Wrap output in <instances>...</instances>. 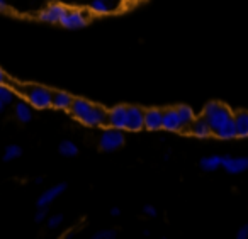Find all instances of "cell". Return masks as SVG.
<instances>
[{"label": "cell", "instance_id": "obj_1", "mask_svg": "<svg viewBox=\"0 0 248 239\" xmlns=\"http://www.w3.org/2000/svg\"><path fill=\"white\" fill-rule=\"evenodd\" d=\"M202 116L209 122L211 131L219 139H234L236 137V127H234V114L228 109L224 104L209 102L204 107Z\"/></svg>", "mask_w": 248, "mask_h": 239}, {"label": "cell", "instance_id": "obj_2", "mask_svg": "<svg viewBox=\"0 0 248 239\" xmlns=\"http://www.w3.org/2000/svg\"><path fill=\"white\" fill-rule=\"evenodd\" d=\"M70 110H72L75 119H78L80 122L89 127H100L107 124L106 109L100 105H95V104L89 102L85 99H73Z\"/></svg>", "mask_w": 248, "mask_h": 239}, {"label": "cell", "instance_id": "obj_3", "mask_svg": "<svg viewBox=\"0 0 248 239\" xmlns=\"http://www.w3.org/2000/svg\"><path fill=\"white\" fill-rule=\"evenodd\" d=\"M24 97L32 107L36 109H48L53 105V92L46 87L32 85L28 87L24 92Z\"/></svg>", "mask_w": 248, "mask_h": 239}, {"label": "cell", "instance_id": "obj_4", "mask_svg": "<svg viewBox=\"0 0 248 239\" xmlns=\"http://www.w3.org/2000/svg\"><path fill=\"white\" fill-rule=\"evenodd\" d=\"M123 144H124V134L121 129L110 127V129L104 131V133L100 134L99 146L102 151H116V149H119Z\"/></svg>", "mask_w": 248, "mask_h": 239}, {"label": "cell", "instance_id": "obj_5", "mask_svg": "<svg viewBox=\"0 0 248 239\" xmlns=\"http://www.w3.org/2000/svg\"><path fill=\"white\" fill-rule=\"evenodd\" d=\"M60 24L66 29H82L89 24V15L80 9H66Z\"/></svg>", "mask_w": 248, "mask_h": 239}, {"label": "cell", "instance_id": "obj_6", "mask_svg": "<svg viewBox=\"0 0 248 239\" xmlns=\"http://www.w3.org/2000/svg\"><path fill=\"white\" fill-rule=\"evenodd\" d=\"M107 124L110 127L124 131L128 126V107L124 105H116L107 112Z\"/></svg>", "mask_w": 248, "mask_h": 239}, {"label": "cell", "instance_id": "obj_7", "mask_svg": "<svg viewBox=\"0 0 248 239\" xmlns=\"http://www.w3.org/2000/svg\"><path fill=\"white\" fill-rule=\"evenodd\" d=\"M221 166L224 168V171L230 175H240L243 171L248 170V158L240 156V158H233V156H223V163Z\"/></svg>", "mask_w": 248, "mask_h": 239}, {"label": "cell", "instance_id": "obj_8", "mask_svg": "<svg viewBox=\"0 0 248 239\" xmlns=\"http://www.w3.org/2000/svg\"><path fill=\"white\" fill-rule=\"evenodd\" d=\"M65 12H66L65 5L56 2V4L48 5L45 11L39 12L38 17L41 19L43 22H49V24H56V22H58V24H60V21H62V17L65 15Z\"/></svg>", "mask_w": 248, "mask_h": 239}, {"label": "cell", "instance_id": "obj_9", "mask_svg": "<svg viewBox=\"0 0 248 239\" xmlns=\"http://www.w3.org/2000/svg\"><path fill=\"white\" fill-rule=\"evenodd\" d=\"M126 129L133 131V133L145 129V110L136 105L128 107V126H126Z\"/></svg>", "mask_w": 248, "mask_h": 239}, {"label": "cell", "instance_id": "obj_10", "mask_svg": "<svg viewBox=\"0 0 248 239\" xmlns=\"http://www.w3.org/2000/svg\"><path fill=\"white\" fill-rule=\"evenodd\" d=\"M65 190H66V183H58L55 187L45 190L38 198V207H49V204H53Z\"/></svg>", "mask_w": 248, "mask_h": 239}, {"label": "cell", "instance_id": "obj_11", "mask_svg": "<svg viewBox=\"0 0 248 239\" xmlns=\"http://www.w3.org/2000/svg\"><path fill=\"white\" fill-rule=\"evenodd\" d=\"M162 129L170 131V133H175V131L182 129V122H180V117H179L177 109H167L165 112H163Z\"/></svg>", "mask_w": 248, "mask_h": 239}, {"label": "cell", "instance_id": "obj_12", "mask_svg": "<svg viewBox=\"0 0 248 239\" xmlns=\"http://www.w3.org/2000/svg\"><path fill=\"white\" fill-rule=\"evenodd\" d=\"M162 122H163V110L160 109L145 110V129L158 131L162 129Z\"/></svg>", "mask_w": 248, "mask_h": 239}, {"label": "cell", "instance_id": "obj_13", "mask_svg": "<svg viewBox=\"0 0 248 239\" xmlns=\"http://www.w3.org/2000/svg\"><path fill=\"white\" fill-rule=\"evenodd\" d=\"M190 133H192L196 137L206 139V137H209L211 134H213V131H211V126L206 120V117L202 116V117H197V119L192 120V124H190Z\"/></svg>", "mask_w": 248, "mask_h": 239}, {"label": "cell", "instance_id": "obj_14", "mask_svg": "<svg viewBox=\"0 0 248 239\" xmlns=\"http://www.w3.org/2000/svg\"><path fill=\"white\" fill-rule=\"evenodd\" d=\"M233 117H234V127H236V137H248V112L240 110Z\"/></svg>", "mask_w": 248, "mask_h": 239}, {"label": "cell", "instance_id": "obj_15", "mask_svg": "<svg viewBox=\"0 0 248 239\" xmlns=\"http://www.w3.org/2000/svg\"><path fill=\"white\" fill-rule=\"evenodd\" d=\"M73 97L66 92H56L53 93V107L60 110H68L72 107Z\"/></svg>", "mask_w": 248, "mask_h": 239}, {"label": "cell", "instance_id": "obj_16", "mask_svg": "<svg viewBox=\"0 0 248 239\" xmlns=\"http://www.w3.org/2000/svg\"><path fill=\"white\" fill-rule=\"evenodd\" d=\"M16 117H17L21 122H29L32 119V110H31V104L24 102V100H19L16 104Z\"/></svg>", "mask_w": 248, "mask_h": 239}, {"label": "cell", "instance_id": "obj_17", "mask_svg": "<svg viewBox=\"0 0 248 239\" xmlns=\"http://www.w3.org/2000/svg\"><path fill=\"white\" fill-rule=\"evenodd\" d=\"M177 112H179L180 122H182V129H189L190 124H192V120L196 119L194 110L190 109L189 105H179L177 107Z\"/></svg>", "mask_w": 248, "mask_h": 239}, {"label": "cell", "instance_id": "obj_18", "mask_svg": "<svg viewBox=\"0 0 248 239\" xmlns=\"http://www.w3.org/2000/svg\"><path fill=\"white\" fill-rule=\"evenodd\" d=\"M221 163H223V156H217V154H213V156H206L201 160V168H202L204 171H214L217 170V168L221 166Z\"/></svg>", "mask_w": 248, "mask_h": 239}, {"label": "cell", "instance_id": "obj_19", "mask_svg": "<svg viewBox=\"0 0 248 239\" xmlns=\"http://www.w3.org/2000/svg\"><path fill=\"white\" fill-rule=\"evenodd\" d=\"M90 11L97 15H106L110 12V7H109V4H107V0H92Z\"/></svg>", "mask_w": 248, "mask_h": 239}, {"label": "cell", "instance_id": "obj_20", "mask_svg": "<svg viewBox=\"0 0 248 239\" xmlns=\"http://www.w3.org/2000/svg\"><path fill=\"white\" fill-rule=\"evenodd\" d=\"M58 151H60V154H63V156L72 158V156H75V154L78 153V148H77V144L72 143V141H62Z\"/></svg>", "mask_w": 248, "mask_h": 239}, {"label": "cell", "instance_id": "obj_21", "mask_svg": "<svg viewBox=\"0 0 248 239\" xmlns=\"http://www.w3.org/2000/svg\"><path fill=\"white\" fill-rule=\"evenodd\" d=\"M22 154V149L17 146V144H11V146L5 148V153H4V161H12L16 158H19Z\"/></svg>", "mask_w": 248, "mask_h": 239}, {"label": "cell", "instance_id": "obj_22", "mask_svg": "<svg viewBox=\"0 0 248 239\" xmlns=\"http://www.w3.org/2000/svg\"><path fill=\"white\" fill-rule=\"evenodd\" d=\"M0 99L4 104H11L14 100V92H12L9 87L5 85H0Z\"/></svg>", "mask_w": 248, "mask_h": 239}, {"label": "cell", "instance_id": "obj_23", "mask_svg": "<svg viewBox=\"0 0 248 239\" xmlns=\"http://www.w3.org/2000/svg\"><path fill=\"white\" fill-rule=\"evenodd\" d=\"M116 236L117 232L112 231V229H102V231L93 234V239H116Z\"/></svg>", "mask_w": 248, "mask_h": 239}, {"label": "cell", "instance_id": "obj_24", "mask_svg": "<svg viewBox=\"0 0 248 239\" xmlns=\"http://www.w3.org/2000/svg\"><path fill=\"white\" fill-rule=\"evenodd\" d=\"M62 222H63V215L62 214H55V215H51V217L48 219V227L49 229H56V227H60V225H62Z\"/></svg>", "mask_w": 248, "mask_h": 239}, {"label": "cell", "instance_id": "obj_25", "mask_svg": "<svg viewBox=\"0 0 248 239\" xmlns=\"http://www.w3.org/2000/svg\"><path fill=\"white\" fill-rule=\"evenodd\" d=\"M46 217H48V207H38V212H36V215H34V221L43 222Z\"/></svg>", "mask_w": 248, "mask_h": 239}, {"label": "cell", "instance_id": "obj_26", "mask_svg": "<svg viewBox=\"0 0 248 239\" xmlns=\"http://www.w3.org/2000/svg\"><path fill=\"white\" fill-rule=\"evenodd\" d=\"M236 238H238V239H248V224L241 225V227L238 229Z\"/></svg>", "mask_w": 248, "mask_h": 239}, {"label": "cell", "instance_id": "obj_27", "mask_svg": "<svg viewBox=\"0 0 248 239\" xmlns=\"http://www.w3.org/2000/svg\"><path fill=\"white\" fill-rule=\"evenodd\" d=\"M143 212H145V215H148V217H156V214H158L153 205H145V207H143Z\"/></svg>", "mask_w": 248, "mask_h": 239}, {"label": "cell", "instance_id": "obj_28", "mask_svg": "<svg viewBox=\"0 0 248 239\" xmlns=\"http://www.w3.org/2000/svg\"><path fill=\"white\" fill-rule=\"evenodd\" d=\"M7 83V73L0 68V85H5Z\"/></svg>", "mask_w": 248, "mask_h": 239}, {"label": "cell", "instance_id": "obj_29", "mask_svg": "<svg viewBox=\"0 0 248 239\" xmlns=\"http://www.w3.org/2000/svg\"><path fill=\"white\" fill-rule=\"evenodd\" d=\"M119 214H121V210H119L117 207H112V209H110V215H112V217H117Z\"/></svg>", "mask_w": 248, "mask_h": 239}, {"label": "cell", "instance_id": "obj_30", "mask_svg": "<svg viewBox=\"0 0 248 239\" xmlns=\"http://www.w3.org/2000/svg\"><path fill=\"white\" fill-rule=\"evenodd\" d=\"M5 7H7V4H5V0H0V11H5Z\"/></svg>", "mask_w": 248, "mask_h": 239}, {"label": "cell", "instance_id": "obj_31", "mask_svg": "<svg viewBox=\"0 0 248 239\" xmlns=\"http://www.w3.org/2000/svg\"><path fill=\"white\" fill-rule=\"evenodd\" d=\"M4 109H5V104L2 102V99H0V112H2V110H4Z\"/></svg>", "mask_w": 248, "mask_h": 239}]
</instances>
